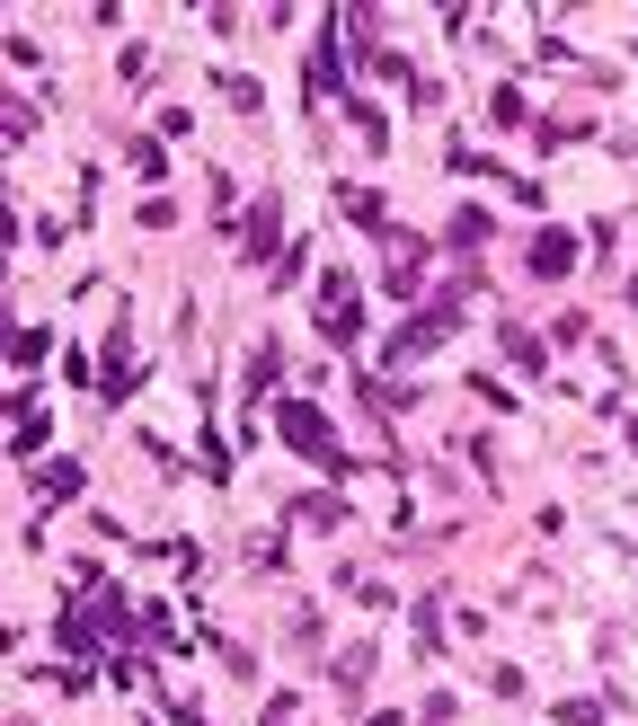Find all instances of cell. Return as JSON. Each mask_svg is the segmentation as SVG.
Masks as SVG:
<instances>
[{
	"mask_svg": "<svg viewBox=\"0 0 638 726\" xmlns=\"http://www.w3.org/2000/svg\"><path fill=\"white\" fill-rule=\"evenodd\" d=\"M532 267H541V275H559V267H577V239H559V231H550V239L532 248Z\"/></svg>",
	"mask_w": 638,
	"mask_h": 726,
	"instance_id": "cell-3",
	"label": "cell"
},
{
	"mask_svg": "<svg viewBox=\"0 0 638 726\" xmlns=\"http://www.w3.org/2000/svg\"><path fill=\"white\" fill-rule=\"evenodd\" d=\"M319 328H329V337H355V328H364V310H355V284H346V275L319 284Z\"/></svg>",
	"mask_w": 638,
	"mask_h": 726,
	"instance_id": "cell-1",
	"label": "cell"
},
{
	"mask_svg": "<svg viewBox=\"0 0 638 726\" xmlns=\"http://www.w3.org/2000/svg\"><path fill=\"white\" fill-rule=\"evenodd\" d=\"M284 443H293L302 460H338V443H329V426H319V408H284Z\"/></svg>",
	"mask_w": 638,
	"mask_h": 726,
	"instance_id": "cell-2",
	"label": "cell"
}]
</instances>
